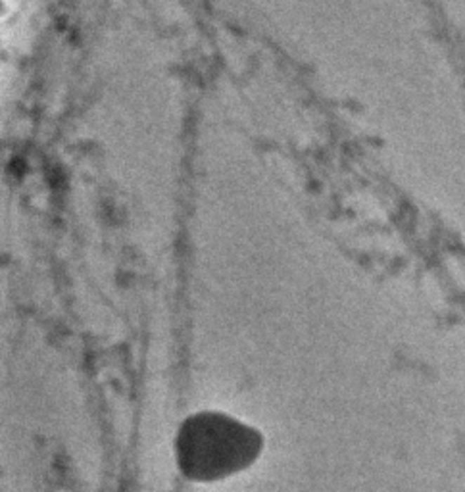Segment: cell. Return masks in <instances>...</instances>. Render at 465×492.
Wrapping results in <instances>:
<instances>
[{"mask_svg":"<svg viewBox=\"0 0 465 492\" xmlns=\"http://www.w3.org/2000/svg\"><path fill=\"white\" fill-rule=\"evenodd\" d=\"M262 434L231 415L204 412L179 429L175 452L192 481H219L247 470L262 452Z\"/></svg>","mask_w":465,"mask_h":492,"instance_id":"cell-1","label":"cell"}]
</instances>
